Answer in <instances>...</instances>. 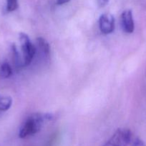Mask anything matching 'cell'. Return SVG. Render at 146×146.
<instances>
[{
  "label": "cell",
  "mask_w": 146,
  "mask_h": 146,
  "mask_svg": "<svg viewBox=\"0 0 146 146\" xmlns=\"http://www.w3.org/2000/svg\"><path fill=\"white\" fill-rule=\"evenodd\" d=\"M48 121L47 114L34 113L24 121L19 131L20 138H26L37 133L42 128L44 121Z\"/></svg>",
  "instance_id": "cell-1"
},
{
  "label": "cell",
  "mask_w": 146,
  "mask_h": 146,
  "mask_svg": "<svg viewBox=\"0 0 146 146\" xmlns=\"http://www.w3.org/2000/svg\"><path fill=\"white\" fill-rule=\"evenodd\" d=\"M19 41L21 44L23 56V66H27L31 64L36 54V47L33 45L29 37L24 33L19 34Z\"/></svg>",
  "instance_id": "cell-2"
},
{
  "label": "cell",
  "mask_w": 146,
  "mask_h": 146,
  "mask_svg": "<svg viewBox=\"0 0 146 146\" xmlns=\"http://www.w3.org/2000/svg\"><path fill=\"white\" fill-rule=\"evenodd\" d=\"M132 133L127 128H120L102 146H127L131 140Z\"/></svg>",
  "instance_id": "cell-3"
},
{
  "label": "cell",
  "mask_w": 146,
  "mask_h": 146,
  "mask_svg": "<svg viewBox=\"0 0 146 146\" xmlns=\"http://www.w3.org/2000/svg\"><path fill=\"white\" fill-rule=\"evenodd\" d=\"M115 22V18L112 14L105 13L100 16L99 19V27L103 34H111L114 31Z\"/></svg>",
  "instance_id": "cell-4"
},
{
  "label": "cell",
  "mask_w": 146,
  "mask_h": 146,
  "mask_svg": "<svg viewBox=\"0 0 146 146\" xmlns=\"http://www.w3.org/2000/svg\"><path fill=\"white\" fill-rule=\"evenodd\" d=\"M121 26L123 30L125 33L131 34L134 31L135 23L133 19V11L131 10H125L121 14Z\"/></svg>",
  "instance_id": "cell-5"
},
{
  "label": "cell",
  "mask_w": 146,
  "mask_h": 146,
  "mask_svg": "<svg viewBox=\"0 0 146 146\" xmlns=\"http://www.w3.org/2000/svg\"><path fill=\"white\" fill-rule=\"evenodd\" d=\"M36 51H39V53L41 54L43 58H50V47L48 42L42 37H38L36 41Z\"/></svg>",
  "instance_id": "cell-6"
},
{
  "label": "cell",
  "mask_w": 146,
  "mask_h": 146,
  "mask_svg": "<svg viewBox=\"0 0 146 146\" xmlns=\"http://www.w3.org/2000/svg\"><path fill=\"white\" fill-rule=\"evenodd\" d=\"M12 105V98L9 96L0 94V111H7Z\"/></svg>",
  "instance_id": "cell-7"
},
{
  "label": "cell",
  "mask_w": 146,
  "mask_h": 146,
  "mask_svg": "<svg viewBox=\"0 0 146 146\" xmlns=\"http://www.w3.org/2000/svg\"><path fill=\"white\" fill-rule=\"evenodd\" d=\"M12 74V68L8 62L4 61L0 66V76L2 78H8Z\"/></svg>",
  "instance_id": "cell-8"
},
{
  "label": "cell",
  "mask_w": 146,
  "mask_h": 146,
  "mask_svg": "<svg viewBox=\"0 0 146 146\" xmlns=\"http://www.w3.org/2000/svg\"><path fill=\"white\" fill-rule=\"evenodd\" d=\"M11 52H12V58L13 61H14V66L15 68H19L23 66V61L21 60V57H20L19 53L17 51V48L15 45H11Z\"/></svg>",
  "instance_id": "cell-9"
},
{
  "label": "cell",
  "mask_w": 146,
  "mask_h": 146,
  "mask_svg": "<svg viewBox=\"0 0 146 146\" xmlns=\"http://www.w3.org/2000/svg\"><path fill=\"white\" fill-rule=\"evenodd\" d=\"M18 6V0H7V11L9 12L15 11Z\"/></svg>",
  "instance_id": "cell-10"
},
{
  "label": "cell",
  "mask_w": 146,
  "mask_h": 146,
  "mask_svg": "<svg viewBox=\"0 0 146 146\" xmlns=\"http://www.w3.org/2000/svg\"><path fill=\"white\" fill-rule=\"evenodd\" d=\"M132 146H146L145 143L140 138H136Z\"/></svg>",
  "instance_id": "cell-11"
},
{
  "label": "cell",
  "mask_w": 146,
  "mask_h": 146,
  "mask_svg": "<svg viewBox=\"0 0 146 146\" xmlns=\"http://www.w3.org/2000/svg\"><path fill=\"white\" fill-rule=\"evenodd\" d=\"M110 0H97V5L100 7H104L108 4Z\"/></svg>",
  "instance_id": "cell-12"
},
{
  "label": "cell",
  "mask_w": 146,
  "mask_h": 146,
  "mask_svg": "<svg viewBox=\"0 0 146 146\" xmlns=\"http://www.w3.org/2000/svg\"><path fill=\"white\" fill-rule=\"evenodd\" d=\"M70 0H57V4L58 5H62V4H66V3H68Z\"/></svg>",
  "instance_id": "cell-13"
}]
</instances>
